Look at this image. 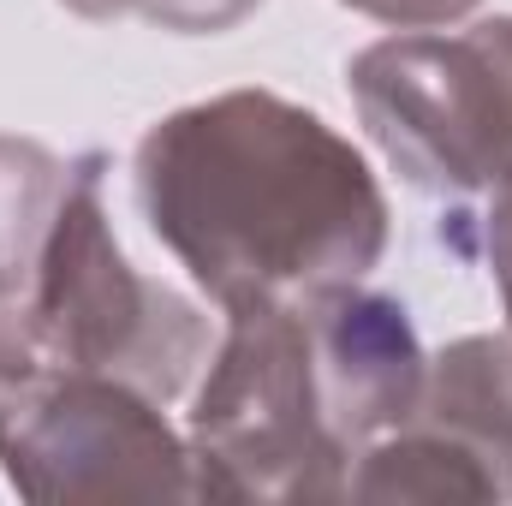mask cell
<instances>
[{"instance_id": "cell-1", "label": "cell", "mask_w": 512, "mask_h": 506, "mask_svg": "<svg viewBox=\"0 0 512 506\" xmlns=\"http://www.w3.org/2000/svg\"><path fill=\"white\" fill-rule=\"evenodd\" d=\"M131 179L149 233L221 310L364 280L387 251L370 161L274 90H227L155 120Z\"/></svg>"}, {"instance_id": "cell-2", "label": "cell", "mask_w": 512, "mask_h": 506, "mask_svg": "<svg viewBox=\"0 0 512 506\" xmlns=\"http://www.w3.org/2000/svg\"><path fill=\"white\" fill-rule=\"evenodd\" d=\"M191 477L197 501H346L352 453L322 417L298 298L227 310L191 411Z\"/></svg>"}, {"instance_id": "cell-3", "label": "cell", "mask_w": 512, "mask_h": 506, "mask_svg": "<svg viewBox=\"0 0 512 506\" xmlns=\"http://www.w3.org/2000/svg\"><path fill=\"white\" fill-rule=\"evenodd\" d=\"M108 155L72 161V191L42 245L30 322L42 346V370H90L131 381L149 399H179L209 358V322L173 286L137 274L114 239L102 203Z\"/></svg>"}, {"instance_id": "cell-4", "label": "cell", "mask_w": 512, "mask_h": 506, "mask_svg": "<svg viewBox=\"0 0 512 506\" xmlns=\"http://www.w3.org/2000/svg\"><path fill=\"white\" fill-rule=\"evenodd\" d=\"M346 84L364 131L417 191L477 197L512 179V12L370 42Z\"/></svg>"}, {"instance_id": "cell-5", "label": "cell", "mask_w": 512, "mask_h": 506, "mask_svg": "<svg viewBox=\"0 0 512 506\" xmlns=\"http://www.w3.org/2000/svg\"><path fill=\"white\" fill-rule=\"evenodd\" d=\"M0 471L36 506L197 501L191 441L161 399L90 370H36L0 387Z\"/></svg>"}, {"instance_id": "cell-6", "label": "cell", "mask_w": 512, "mask_h": 506, "mask_svg": "<svg viewBox=\"0 0 512 506\" xmlns=\"http://www.w3.org/2000/svg\"><path fill=\"white\" fill-rule=\"evenodd\" d=\"M298 304H304V322H310L322 417H328L334 441L358 459L370 441H382L387 429H399L417 411L429 358L417 346V328H411L405 304L358 286V280L322 286Z\"/></svg>"}, {"instance_id": "cell-7", "label": "cell", "mask_w": 512, "mask_h": 506, "mask_svg": "<svg viewBox=\"0 0 512 506\" xmlns=\"http://www.w3.org/2000/svg\"><path fill=\"white\" fill-rule=\"evenodd\" d=\"M405 423L441 429L483 465L495 501H512V334H465L429 358L423 399Z\"/></svg>"}, {"instance_id": "cell-8", "label": "cell", "mask_w": 512, "mask_h": 506, "mask_svg": "<svg viewBox=\"0 0 512 506\" xmlns=\"http://www.w3.org/2000/svg\"><path fill=\"white\" fill-rule=\"evenodd\" d=\"M346 501L376 506H501L483 465L429 423H399L352 459Z\"/></svg>"}, {"instance_id": "cell-9", "label": "cell", "mask_w": 512, "mask_h": 506, "mask_svg": "<svg viewBox=\"0 0 512 506\" xmlns=\"http://www.w3.org/2000/svg\"><path fill=\"white\" fill-rule=\"evenodd\" d=\"M36 370H42V346L30 322V286L0 268V387L36 376Z\"/></svg>"}, {"instance_id": "cell-10", "label": "cell", "mask_w": 512, "mask_h": 506, "mask_svg": "<svg viewBox=\"0 0 512 506\" xmlns=\"http://www.w3.org/2000/svg\"><path fill=\"white\" fill-rule=\"evenodd\" d=\"M262 0H143L137 12L161 30H179V36H221L233 24H245Z\"/></svg>"}, {"instance_id": "cell-11", "label": "cell", "mask_w": 512, "mask_h": 506, "mask_svg": "<svg viewBox=\"0 0 512 506\" xmlns=\"http://www.w3.org/2000/svg\"><path fill=\"white\" fill-rule=\"evenodd\" d=\"M346 6L393 30H435V24H459L477 0H346Z\"/></svg>"}, {"instance_id": "cell-12", "label": "cell", "mask_w": 512, "mask_h": 506, "mask_svg": "<svg viewBox=\"0 0 512 506\" xmlns=\"http://www.w3.org/2000/svg\"><path fill=\"white\" fill-rule=\"evenodd\" d=\"M483 251L495 268V286H501V304H507V334H512V179L495 185V203L483 215Z\"/></svg>"}, {"instance_id": "cell-13", "label": "cell", "mask_w": 512, "mask_h": 506, "mask_svg": "<svg viewBox=\"0 0 512 506\" xmlns=\"http://www.w3.org/2000/svg\"><path fill=\"white\" fill-rule=\"evenodd\" d=\"M60 6L78 12V18H96V24H102V18H126V12H137L143 0H60Z\"/></svg>"}]
</instances>
